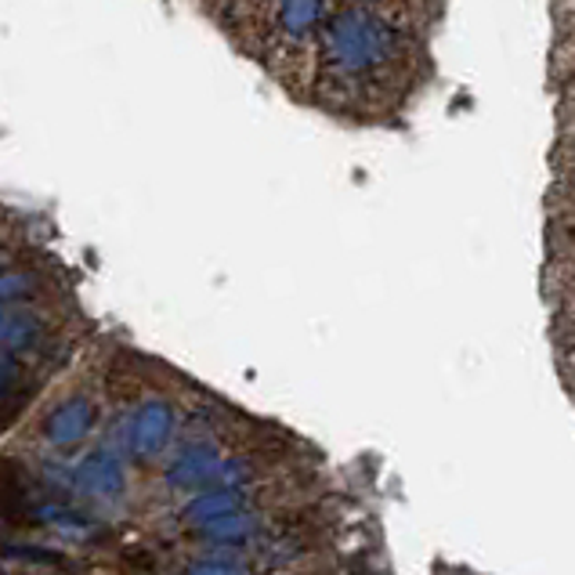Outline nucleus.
Listing matches in <instances>:
<instances>
[{
    "label": "nucleus",
    "mask_w": 575,
    "mask_h": 575,
    "mask_svg": "<svg viewBox=\"0 0 575 575\" xmlns=\"http://www.w3.org/2000/svg\"><path fill=\"white\" fill-rule=\"evenodd\" d=\"M420 48L409 25L369 4H348L330 16L315 54L319 102L345 116H380L409 91Z\"/></svg>",
    "instance_id": "nucleus-1"
},
{
    "label": "nucleus",
    "mask_w": 575,
    "mask_h": 575,
    "mask_svg": "<svg viewBox=\"0 0 575 575\" xmlns=\"http://www.w3.org/2000/svg\"><path fill=\"white\" fill-rule=\"evenodd\" d=\"M177 409L167 399H145L120 420L113 449L127 463H153L174 442Z\"/></svg>",
    "instance_id": "nucleus-2"
},
{
    "label": "nucleus",
    "mask_w": 575,
    "mask_h": 575,
    "mask_svg": "<svg viewBox=\"0 0 575 575\" xmlns=\"http://www.w3.org/2000/svg\"><path fill=\"white\" fill-rule=\"evenodd\" d=\"M70 485L94 503L123 500V492H127V460L113 445L91 449L84 460H76L70 468Z\"/></svg>",
    "instance_id": "nucleus-3"
},
{
    "label": "nucleus",
    "mask_w": 575,
    "mask_h": 575,
    "mask_svg": "<svg viewBox=\"0 0 575 575\" xmlns=\"http://www.w3.org/2000/svg\"><path fill=\"white\" fill-rule=\"evenodd\" d=\"M222 460L225 453L214 442H185L167 463V471H163V482H167V489L188 492L192 496V492H203L214 485L217 471H222Z\"/></svg>",
    "instance_id": "nucleus-4"
},
{
    "label": "nucleus",
    "mask_w": 575,
    "mask_h": 575,
    "mask_svg": "<svg viewBox=\"0 0 575 575\" xmlns=\"http://www.w3.org/2000/svg\"><path fill=\"white\" fill-rule=\"evenodd\" d=\"M94 420H99V405L88 394H70L65 402H59L40 423V434L54 449H73L94 431Z\"/></svg>",
    "instance_id": "nucleus-5"
},
{
    "label": "nucleus",
    "mask_w": 575,
    "mask_h": 575,
    "mask_svg": "<svg viewBox=\"0 0 575 575\" xmlns=\"http://www.w3.org/2000/svg\"><path fill=\"white\" fill-rule=\"evenodd\" d=\"M265 532H268V514L254 506V511H239V514L217 517V522L192 528V536L214 546V551H246V546L261 540Z\"/></svg>",
    "instance_id": "nucleus-6"
},
{
    "label": "nucleus",
    "mask_w": 575,
    "mask_h": 575,
    "mask_svg": "<svg viewBox=\"0 0 575 575\" xmlns=\"http://www.w3.org/2000/svg\"><path fill=\"white\" fill-rule=\"evenodd\" d=\"M254 506H257L254 489H203V492H192V496L182 503L177 517H182L188 528H199L207 522H217V517L254 511Z\"/></svg>",
    "instance_id": "nucleus-7"
},
{
    "label": "nucleus",
    "mask_w": 575,
    "mask_h": 575,
    "mask_svg": "<svg viewBox=\"0 0 575 575\" xmlns=\"http://www.w3.org/2000/svg\"><path fill=\"white\" fill-rule=\"evenodd\" d=\"M44 340V319L33 311L0 308V355L33 351Z\"/></svg>",
    "instance_id": "nucleus-8"
},
{
    "label": "nucleus",
    "mask_w": 575,
    "mask_h": 575,
    "mask_svg": "<svg viewBox=\"0 0 575 575\" xmlns=\"http://www.w3.org/2000/svg\"><path fill=\"white\" fill-rule=\"evenodd\" d=\"M37 517L40 522H48L54 532H59V536H65V540H88L91 532H94V522L88 514H80L76 506H70V503H44L37 511Z\"/></svg>",
    "instance_id": "nucleus-9"
},
{
    "label": "nucleus",
    "mask_w": 575,
    "mask_h": 575,
    "mask_svg": "<svg viewBox=\"0 0 575 575\" xmlns=\"http://www.w3.org/2000/svg\"><path fill=\"white\" fill-rule=\"evenodd\" d=\"M182 575H250V565L243 557L214 554V557H196Z\"/></svg>",
    "instance_id": "nucleus-10"
},
{
    "label": "nucleus",
    "mask_w": 575,
    "mask_h": 575,
    "mask_svg": "<svg viewBox=\"0 0 575 575\" xmlns=\"http://www.w3.org/2000/svg\"><path fill=\"white\" fill-rule=\"evenodd\" d=\"M19 383H22V366L16 362V355H0V402H8L19 391Z\"/></svg>",
    "instance_id": "nucleus-11"
},
{
    "label": "nucleus",
    "mask_w": 575,
    "mask_h": 575,
    "mask_svg": "<svg viewBox=\"0 0 575 575\" xmlns=\"http://www.w3.org/2000/svg\"><path fill=\"white\" fill-rule=\"evenodd\" d=\"M8 557L30 561V565H59V554L44 551V546H8Z\"/></svg>",
    "instance_id": "nucleus-12"
},
{
    "label": "nucleus",
    "mask_w": 575,
    "mask_h": 575,
    "mask_svg": "<svg viewBox=\"0 0 575 575\" xmlns=\"http://www.w3.org/2000/svg\"><path fill=\"white\" fill-rule=\"evenodd\" d=\"M30 286H33L30 276H8V279H0V305L25 297V290H30Z\"/></svg>",
    "instance_id": "nucleus-13"
},
{
    "label": "nucleus",
    "mask_w": 575,
    "mask_h": 575,
    "mask_svg": "<svg viewBox=\"0 0 575 575\" xmlns=\"http://www.w3.org/2000/svg\"><path fill=\"white\" fill-rule=\"evenodd\" d=\"M0 575H8V572H0Z\"/></svg>",
    "instance_id": "nucleus-14"
}]
</instances>
